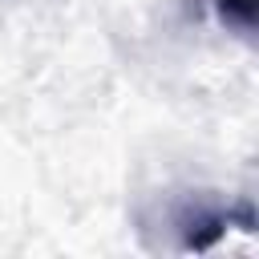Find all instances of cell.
Segmentation results:
<instances>
[{
    "label": "cell",
    "mask_w": 259,
    "mask_h": 259,
    "mask_svg": "<svg viewBox=\"0 0 259 259\" xmlns=\"http://www.w3.org/2000/svg\"><path fill=\"white\" fill-rule=\"evenodd\" d=\"M227 227L251 231V227H255L251 206H247V202H243V206L190 202V206H182V214H178V231H182V247H186V251H206V247H214V243L227 235Z\"/></svg>",
    "instance_id": "1"
},
{
    "label": "cell",
    "mask_w": 259,
    "mask_h": 259,
    "mask_svg": "<svg viewBox=\"0 0 259 259\" xmlns=\"http://www.w3.org/2000/svg\"><path fill=\"white\" fill-rule=\"evenodd\" d=\"M214 12L235 32H251L255 28V0H214Z\"/></svg>",
    "instance_id": "2"
}]
</instances>
